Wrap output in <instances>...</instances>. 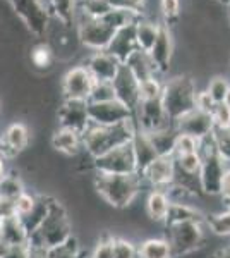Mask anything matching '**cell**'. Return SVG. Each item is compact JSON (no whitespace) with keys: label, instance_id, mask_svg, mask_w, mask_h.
I'll list each match as a JSON object with an SVG mask.
<instances>
[{"label":"cell","instance_id":"6f0895ef","mask_svg":"<svg viewBox=\"0 0 230 258\" xmlns=\"http://www.w3.org/2000/svg\"><path fill=\"white\" fill-rule=\"evenodd\" d=\"M0 155H2V136H0ZM4 157V155H2Z\"/></svg>","mask_w":230,"mask_h":258},{"label":"cell","instance_id":"8d00e7d4","mask_svg":"<svg viewBox=\"0 0 230 258\" xmlns=\"http://www.w3.org/2000/svg\"><path fill=\"white\" fill-rule=\"evenodd\" d=\"M213 143H215V150L218 153V157L230 169V127L215 129L213 131Z\"/></svg>","mask_w":230,"mask_h":258},{"label":"cell","instance_id":"d4e9b609","mask_svg":"<svg viewBox=\"0 0 230 258\" xmlns=\"http://www.w3.org/2000/svg\"><path fill=\"white\" fill-rule=\"evenodd\" d=\"M204 214L189 203H170L169 214L165 219V226H174L181 222H204Z\"/></svg>","mask_w":230,"mask_h":258},{"label":"cell","instance_id":"d590c367","mask_svg":"<svg viewBox=\"0 0 230 258\" xmlns=\"http://www.w3.org/2000/svg\"><path fill=\"white\" fill-rule=\"evenodd\" d=\"M112 100H117L115 91H114V85L108 83V81H95L93 86H91L88 102L103 103V102H112Z\"/></svg>","mask_w":230,"mask_h":258},{"label":"cell","instance_id":"4316f807","mask_svg":"<svg viewBox=\"0 0 230 258\" xmlns=\"http://www.w3.org/2000/svg\"><path fill=\"white\" fill-rule=\"evenodd\" d=\"M52 147L64 155H78L83 150L81 135L65 127H58L52 136Z\"/></svg>","mask_w":230,"mask_h":258},{"label":"cell","instance_id":"7dc6e473","mask_svg":"<svg viewBox=\"0 0 230 258\" xmlns=\"http://www.w3.org/2000/svg\"><path fill=\"white\" fill-rule=\"evenodd\" d=\"M215 105H216V103L213 102V98L210 97V95H208V91L204 90V88L196 91L194 109H198V110L204 112V114H210L211 115V112H213V109H215Z\"/></svg>","mask_w":230,"mask_h":258},{"label":"cell","instance_id":"ffe728a7","mask_svg":"<svg viewBox=\"0 0 230 258\" xmlns=\"http://www.w3.org/2000/svg\"><path fill=\"white\" fill-rule=\"evenodd\" d=\"M131 145H132V152H134L137 174H141L155 159H157L158 155H157V152H155L151 140H149V135L144 131H141V129H137L136 131Z\"/></svg>","mask_w":230,"mask_h":258},{"label":"cell","instance_id":"e0dca14e","mask_svg":"<svg viewBox=\"0 0 230 258\" xmlns=\"http://www.w3.org/2000/svg\"><path fill=\"white\" fill-rule=\"evenodd\" d=\"M112 85H114L115 98L134 112L137 105H139V83H137L136 78L131 74V71L125 68L124 64L120 66Z\"/></svg>","mask_w":230,"mask_h":258},{"label":"cell","instance_id":"680465c9","mask_svg":"<svg viewBox=\"0 0 230 258\" xmlns=\"http://www.w3.org/2000/svg\"><path fill=\"white\" fill-rule=\"evenodd\" d=\"M228 24H230V6H228Z\"/></svg>","mask_w":230,"mask_h":258},{"label":"cell","instance_id":"30bf717a","mask_svg":"<svg viewBox=\"0 0 230 258\" xmlns=\"http://www.w3.org/2000/svg\"><path fill=\"white\" fill-rule=\"evenodd\" d=\"M134 120L137 129L144 133H153L158 131V129L174 126V122L169 119L165 109H163L162 98L139 102L137 109L134 110Z\"/></svg>","mask_w":230,"mask_h":258},{"label":"cell","instance_id":"7a4b0ae2","mask_svg":"<svg viewBox=\"0 0 230 258\" xmlns=\"http://www.w3.org/2000/svg\"><path fill=\"white\" fill-rule=\"evenodd\" d=\"M143 177L139 174H96L95 188L114 209H127L139 197Z\"/></svg>","mask_w":230,"mask_h":258},{"label":"cell","instance_id":"f1b7e54d","mask_svg":"<svg viewBox=\"0 0 230 258\" xmlns=\"http://www.w3.org/2000/svg\"><path fill=\"white\" fill-rule=\"evenodd\" d=\"M78 6H79V0H47V7L52 19L55 18L64 26L76 24Z\"/></svg>","mask_w":230,"mask_h":258},{"label":"cell","instance_id":"816d5d0a","mask_svg":"<svg viewBox=\"0 0 230 258\" xmlns=\"http://www.w3.org/2000/svg\"><path fill=\"white\" fill-rule=\"evenodd\" d=\"M210 258H230V246L218 248Z\"/></svg>","mask_w":230,"mask_h":258},{"label":"cell","instance_id":"ee69618b","mask_svg":"<svg viewBox=\"0 0 230 258\" xmlns=\"http://www.w3.org/2000/svg\"><path fill=\"white\" fill-rule=\"evenodd\" d=\"M35 200H36V197L28 195L26 191H24V193H21L19 197L11 203V205H12V214H16L18 217L26 215L28 212L33 209V205H35Z\"/></svg>","mask_w":230,"mask_h":258},{"label":"cell","instance_id":"db71d44e","mask_svg":"<svg viewBox=\"0 0 230 258\" xmlns=\"http://www.w3.org/2000/svg\"><path fill=\"white\" fill-rule=\"evenodd\" d=\"M6 174H7V170H6V157L0 155V181L6 177Z\"/></svg>","mask_w":230,"mask_h":258},{"label":"cell","instance_id":"d6a6232c","mask_svg":"<svg viewBox=\"0 0 230 258\" xmlns=\"http://www.w3.org/2000/svg\"><path fill=\"white\" fill-rule=\"evenodd\" d=\"M204 222H206V227L213 234L221 236V238H230V212L227 209L206 215Z\"/></svg>","mask_w":230,"mask_h":258},{"label":"cell","instance_id":"4dcf8cb0","mask_svg":"<svg viewBox=\"0 0 230 258\" xmlns=\"http://www.w3.org/2000/svg\"><path fill=\"white\" fill-rule=\"evenodd\" d=\"M175 172L184 176H198L201 169V155L198 152L194 153H179L174 155Z\"/></svg>","mask_w":230,"mask_h":258},{"label":"cell","instance_id":"5b68a950","mask_svg":"<svg viewBox=\"0 0 230 258\" xmlns=\"http://www.w3.org/2000/svg\"><path fill=\"white\" fill-rule=\"evenodd\" d=\"M206 222H181L167 226L163 238L169 241L174 258H179L198 251L206 241Z\"/></svg>","mask_w":230,"mask_h":258},{"label":"cell","instance_id":"2e32d148","mask_svg":"<svg viewBox=\"0 0 230 258\" xmlns=\"http://www.w3.org/2000/svg\"><path fill=\"white\" fill-rule=\"evenodd\" d=\"M139 176L153 189H165L167 186H170L174 182V176H175L174 157H157Z\"/></svg>","mask_w":230,"mask_h":258},{"label":"cell","instance_id":"f5cc1de1","mask_svg":"<svg viewBox=\"0 0 230 258\" xmlns=\"http://www.w3.org/2000/svg\"><path fill=\"white\" fill-rule=\"evenodd\" d=\"M12 212V205L9 202H4V200H0V220L4 219V215L11 214Z\"/></svg>","mask_w":230,"mask_h":258},{"label":"cell","instance_id":"60d3db41","mask_svg":"<svg viewBox=\"0 0 230 258\" xmlns=\"http://www.w3.org/2000/svg\"><path fill=\"white\" fill-rule=\"evenodd\" d=\"M31 62L38 69H48L53 62V52L47 43H40L31 50Z\"/></svg>","mask_w":230,"mask_h":258},{"label":"cell","instance_id":"7c38bea8","mask_svg":"<svg viewBox=\"0 0 230 258\" xmlns=\"http://www.w3.org/2000/svg\"><path fill=\"white\" fill-rule=\"evenodd\" d=\"M58 127H65L70 131L83 135L90 126L88 115V102L85 100H64L58 107Z\"/></svg>","mask_w":230,"mask_h":258},{"label":"cell","instance_id":"91938a15","mask_svg":"<svg viewBox=\"0 0 230 258\" xmlns=\"http://www.w3.org/2000/svg\"><path fill=\"white\" fill-rule=\"evenodd\" d=\"M43 2H45V4H47V0H43Z\"/></svg>","mask_w":230,"mask_h":258},{"label":"cell","instance_id":"9a60e30c","mask_svg":"<svg viewBox=\"0 0 230 258\" xmlns=\"http://www.w3.org/2000/svg\"><path fill=\"white\" fill-rule=\"evenodd\" d=\"M83 66L88 69V73L91 74L95 81L112 83L122 64L115 57H112L107 50H98V52H91Z\"/></svg>","mask_w":230,"mask_h":258},{"label":"cell","instance_id":"bcb514c9","mask_svg":"<svg viewBox=\"0 0 230 258\" xmlns=\"http://www.w3.org/2000/svg\"><path fill=\"white\" fill-rule=\"evenodd\" d=\"M199 148V140L192 138L189 135H177V141H175V153L174 155H179V153H194L198 152Z\"/></svg>","mask_w":230,"mask_h":258},{"label":"cell","instance_id":"277c9868","mask_svg":"<svg viewBox=\"0 0 230 258\" xmlns=\"http://www.w3.org/2000/svg\"><path fill=\"white\" fill-rule=\"evenodd\" d=\"M70 236H72V224L67 217V212L64 210L60 203L53 200L48 215L40 224V227L29 236L28 244L45 249H53L64 244Z\"/></svg>","mask_w":230,"mask_h":258},{"label":"cell","instance_id":"f907efd6","mask_svg":"<svg viewBox=\"0 0 230 258\" xmlns=\"http://www.w3.org/2000/svg\"><path fill=\"white\" fill-rule=\"evenodd\" d=\"M29 258H48V249L29 244Z\"/></svg>","mask_w":230,"mask_h":258},{"label":"cell","instance_id":"ba28073f","mask_svg":"<svg viewBox=\"0 0 230 258\" xmlns=\"http://www.w3.org/2000/svg\"><path fill=\"white\" fill-rule=\"evenodd\" d=\"M78 38L86 48L98 52V50H107L108 43L114 38V30L103 19H91L79 16L76 19Z\"/></svg>","mask_w":230,"mask_h":258},{"label":"cell","instance_id":"5bb4252c","mask_svg":"<svg viewBox=\"0 0 230 258\" xmlns=\"http://www.w3.org/2000/svg\"><path fill=\"white\" fill-rule=\"evenodd\" d=\"M174 127L177 129V133L181 135H189L196 140H203L206 136H210L215 131V124L210 114L192 109L191 112L184 114L182 117H179L174 122Z\"/></svg>","mask_w":230,"mask_h":258},{"label":"cell","instance_id":"8992f818","mask_svg":"<svg viewBox=\"0 0 230 258\" xmlns=\"http://www.w3.org/2000/svg\"><path fill=\"white\" fill-rule=\"evenodd\" d=\"M16 14L23 19V23L28 26V30L35 36H45L48 31L50 11L43 0H7Z\"/></svg>","mask_w":230,"mask_h":258},{"label":"cell","instance_id":"f6af8a7d","mask_svg":"<svg viewBox=\"0 0 230 258\" xmlns=\"http://www.w3.org/2000/svg\"><path fill=\"white\" fill-rule=\"evenodd\" d=\"M211 119L215 129H228L230 127V109L225 103H216L211 112Z\"/></svg>","mask_w":230,"mask_h":258},{"label":"cell","instance_id":"7402d4cb","mask_svg":"<svg viewBox=\"0 0 230 258\" xmlns=\"http://www.w3.org/2000/svg\"><path fill=\"white\" fill-rule=\"evenodd\" d=\"M124 66L131 71V74L136 78L137 83L146 81L155 76H160L157 68H155L153 60L149 59V55L146 52H141V50L132 52L131 55L127 57V60L124 62Z\"/></svg>","mask_w":230,"mask_h":258},{"label":"cell","instance_id":"e575fe53","mask_svg":"<svg viewBox=\"0 0 230 258\" xmlns=\"http://www.w3.org/2000/svg\"><path fill=\"white\" fill-rule=\"evenodd\" d=\"M21 193H24V186L18 176L6 174V177L0 181V200L12 203Z\"/></svg>","mask_w":230,"mask_h":258},{"label":"cell","instance_id":"484cf974","mask_svg":"<svg viewBox=\"0 0 230 258\" xmlns=\"http://www.w3.org/2000/svg\"><path fill=\"white\" fill-rule=\"evenodd\" d=\"M160 24L162 23H157V21L146 19V18H141L137 21L134 24V36H136L137 50L148 53L149 50L153 48L155 41H157V36H158V30H160Z\"/></svg>","mask_w":230,"mask_h":258},{"label":"cell","instance_id":"1f68e13d","mask_svg":"<svg viewBox=\"0 0 230 258\" xmlns=\"http://www.w3.org/2000/svg\"><path fill=\"white\" fill-rule=\"evenodd\" d=\"M143 16L137 14L134 11H129V9H112L105 18H102L108 26L112 28L114 31L120 30V28H125L129 24H136Z\"/></svg>","mask_w":230,"mask_h":258},{"label":"cell","instance_id":"f546056e","mask_svg":"<svg viewBox=\"0 0 230 258\" xmlns=\"http://www.w3.org/2000/svg\"><path fill=\"white\" fill-rule=\"evenodd\" d=\"M137 258H174L165 238H146L137 244Z\"/></svg>","mask_w":230,"mask_h":258},{"label":"cell","instance_id":"c3c4849f","mask_svg":"<svg viewBox=\"0 0 230 258\" xmlns=\"http://www.w3.org/2000/svg\"><path fill=\"white\" fill-rule=\"evenodd\" d=\"M0 258H29V244H12Z\"/></svg>","mask_w":230,"mask_h":258},{"label":"cell","instance_id":"d6986e66","mask_svg":"<svg viewBox=\"0 0 230 258\" xmlns=\"http://www.w3.org/2000/svg\"><path fill=\"white\" fill-rule=\"evenodd\" d=\"M2 136V155L12 157L23 152L29 143V133L28 127L23 122H12L11 126L4 131Z\"/></svg>","mask_w":230,"mask_h":258},{"label":"cell","instance_id":"ac0fdd59","mask_svg":"<svg viewBox=\"0 0 230 258\" xmlns=\"http://www.w3.org/2000/svg\"><path fill=\"white\" fill-rule=\"evenodd\" d=\"M137 50L136 45V36H134V24H129L125 28H120L114 33V38L108 43L107 52L110 53L112 57H115L120 64H124L127 60V57L131 55L132 52Z\"/></svg>","mask_w":230,"mask_h":258},{"label":"cell","instance_id":"836d02e7","mask_svg":"<svg viewBox=\"0 0 230 258\" xmlns=\"http://www.w3.org/2000/svg\"><path fill=\"white\" fill-rule=\"evenodd\" d=\"M230 88V80L225 74H215L208 80L204 90L208 91V95L213 98L215 103H223V98L227 95V91Z\"/></svg>","mask_w":230,"mask_h":258},{"label":"cell","instance_id":"6da1fadb","mask_svg":"<svg viewBox=\"0 0 230 258\" xmlns=\"http://www.w3.org/2000/svg\"><path fill=\"white\" fill-rule=\"evenodd\" d=\"M136 131L137 126L134 119L115 124V126H95L90 122L86 131L81 135L83 150H86L91 159H96V157L110 152L112 148L131 143Z\"/></svg>","mask_w":230,"mask_h":258},{"label":"cell","instance_id":"f35d334b","mask_svg":"<svg viewBox=\"0 0 230 258\" xmlns=\"http://www.w3.org/2000/svg\"><path fill=\"white\" fill-rule=\"evenodd\" d=\"M158 11L163 18L162 23H175L182 16V0H158Z\"/></svg>","mask_w":230,"mask_h":258},{"label":"cell","instance_id":"603a6c76","mask_svg":"<svg viewBox=\"0 0 230 258\" xmlns=\"http://www.w3.org/2000/svg\"><path fill=\"white\" fill-rule=\"evenodd\" d=\"M146 215L149 220H153L155 224L158 222H165L167 214L170 209V200L167 197L165 189H151L146 197Z\"/></svg>","mask_w":230,"mask_h":258},{"label":"cell","instance_id":"74e56055","mask_svg":"<svg viewBox=\"0 0 230 258\" xmlns=\"http://www.w3.org/2000/svg\"><path fill=\"white\" fill-rule=\"evenodd\" d=\"M162 91H163V78L162 76H155L146 81H141L139 83V102L162 98Z\"/></svg>","mask_w":230,"mask_h":258},{"label":"cell","instance_id":"11a10c76","mask_svg":"<svg viewBox=\"0 0 230 258\" xmlns=\"http://www.w3.org/2000/svg\"><path fill=\"white\" fill-rule=\"evenodd\" d=\"M223 103H225V105H227L228 109H230V88H228V91H227V95H225V98H223Z\"/></svg>","mask_w":230,"mask_h":258},{"label":"cell","instance_id":"681fc988","mask_svg":"<svg viewBox=\"0 0 230 258\" xmlns=\"http://www.w3.org/2000/svg\"><path fill=\"white\" fill-rule=\"evenodd\" d=\"M220 197L223 200L230 198V169H227V172H225V176H223V181H221Z\"/></svg>","mask_w":230,"mask_h":258},{"label":"cell","instance_id":"44dd1931","mask_svg":"<svg viewBox=\"0 0 230 258\" xmlns=\"http://www.w3.org/2000/svg\"><path fill=\"white\" fill-rule=\"evenodd\" d=\"M0 238L9 246H12V244H26L29 241V236L21 219L12 212L4 215V219L0 220Z\"/></svg>","mask_w":230,"mask_h":258},{"label":"cell","instance_id":"b9f144b4","mask_svg":"<svg viewBox=\"0 0 230 258\" xmlns=\"http://www.w3.org/2000/svg\"><path fill=\"white\" fill-rule=\"evenodd\" d=\"M114 236L103 234L91 249L90 258H114Z\"/></svg>","mask_w":230,"mask_h":258},{"label":"cell","instance_id":"83f0119b","mask_svg":"<svg viewBox=\"0 0 230 258\" xmlns=\"http://www.w3.org/2000/svg\"><path fill=\"white\" fill-rule=\"evenodd\" d=\"M149 140H151L155 152L158 157H174L175 153V141H177V129L174 126L158 129V131L148 133Z\"/></svg>","mask_w":230,"mask_h":258},{"label":"cell","instance_id":"3957f363","mask_svg":"<svg viewBox=\"0 0 230 258\" xmlns=\"http://www.w3.org/2000/svg\"><path fill=\"white\" fill-rule=\"evenodd\" d=\"M196 91L198 88L189 74H177L163 80L162 103L172 122L194 109Z\"/></svg>","mask_w":230,"mask_h":258},{"label":"cell","instance_id":"cb8c5ba5","mask_svg":"<svg viewBox=\"0 0 230 258\" xmlns=\"http://www.w3.org/2000/svg\"><path fill=\"white\" fill-rule=\"evenodd\" d=\"M52 203H53V200L48 198V197H36L33 209L29 210L26 215L19 217L21 222H23L24 229H26L28 236H31L33 232L40 227V224L43 222L45 217L48 215L50 209H52Z\"/></svg>","mask_w":230,"mask_h":258},{"label":"cell","instance_id":"9f6ffc18","mask_svg":"<svg viewBox=\"0 0 230 258\" xmlns=\"http://www.w3.org/2000/svg\"><path fill=\"white\" fill-rule=\"evenodd\" d=\"M223 203H225V209H227V210L230 212V198H227V200H223Z\"/></svg>","mask_w":230,"mask_h":258},{"label":"cell","instance_id":"52a82bcc","mask_svg":"<svg viewBox=\"0 0 230 258\" xmlns=\"http://www.w3.org/2000/svg\"><path fill=\"white\" fill-rule=\"evenodd\" d=\"M96 174H137L132 145L125 143L93 159Z\"/></svg>","mask_w":230,"mask_h":258},{"label":"cell","instance_id":"9c48e42d","mask_svg":"<svg viewBox=\"0 0 230 258\" xmlns=\"http://www.w3.org/2000/svg\"><path fill=\"white\" fill-rule=\"evenodd\" d=\"M88 115H90V122L95 126H115V124L134 119V112L119 100L103 103L88 102Z\"/></svg>","mask_w":230,"mask_h":258},{"label":"cell","instance_id":"ab89813d","mask_svg":"<svg viewBox=\"0 0 230 258\" xmlns=\"http://www.w3.org/2000/svg\"><path fill=\"white\" fill-rule=\"evenodd\" d=\"M48 258H81V248H79V241L70 236L60 246L48 249Z\"/></svg>","mask_w":230,"mask_h":258},{"label":"cell","instance_id":"7bdbcfd3","mask_svg":"<svg viewBox=\"0 0 230 258\" xmlns=\"http://www.w3.org/2000/svg\"><path fill=\"white\" fill-rule=\"evenodd\" d=\"M114 258H137V244L131 239L115 238L114 239Z\"/></svg>","mask_w":230,"mask_h":258},{"label":"cell","instance_id":"4fadbf2b","mask_svg":"<svg viewBox=\"0 0 230 258\" xmlns=\"http://www.w3.org/2000/svg\"><path fill=\"white\" fill-rule=\"evenodd\" d=\"M93 83L95 80L91 78V74L88 73L85 66H76V68L69 69L65 76L62 78L64 100H85V102H88Z\"/></svg>","mask_w":230,"mask_h":258},{"label":"cell","instance_id":"8fae6325","mask_svg":"<svg viewBox=\"0 0 230 258\" xmlns=\"http://www.w3.org/2000/svg\"><path fill=\"white\" fill-rule=\"evenodd\" d=\"M175 35L172 28L167 26L165 23L160 24V30H158L157 41H155L153 48L148 52L149 59L153 60L155 68H157L158 74L163 78L165 74L170 73V64H172L174 53H175Z\"/></svg>","mask_w":230,"mask_h":258}]
</instances>
